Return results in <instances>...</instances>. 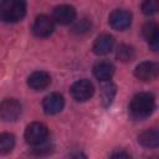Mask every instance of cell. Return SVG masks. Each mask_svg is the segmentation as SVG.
I'll list each match as a JSON object with an SVG mask.
<instances>
[{"label":"cell","instance_id":"2","mask_svg":"<svg viewBox=\"0 0 159 159\" xmlns=\"http://www.w3.org/2000/svg\"><path fill=\"white\" fill-rule=\"evenodd\" d=\"M26 15L25 0H1L0 17L4 22H17Z\"/></svg>","mask_w":159,"mask_h":159},{"label":"cell","instance_id":"9","mask_svg":"<svg viewBox=\"0 0 159 159\" xmlns=\"http://www.w3.org/2000/svg\"><path fill=\"white\" fill-rule=\"evenodd\" d=\"M65 99L60 93H50L42 101V108L46 114H57L63 109Z\"/></svg>","mask_w":159,"mask_h":159},{"label":"cell","instance_id":"1","mask_svg":"<svg viewBox=\"0 0 159 159\" xmlns=\"http://www.w3.org/2000/svg\"><path fill=\"white\" fill-rule=\"evenodd\" d=\"M155 108V98L149 92H140L135 94L129 104L130 116L134 119L142 120L148 118Z\"/></svg>","mask_w":159,"mask_h":159},{"label":"cell","instance_id":"3","mask_svg":"<svg viewBox=\"0 0 159 159\" xmlns=\"http://www.w3.org/2000/svg\"><path fill=\"white\" fill-rule=\"evenodd\" d=\"M48 129L43 123L34 122L29 124L25 129V139L30 145H39L47 142Z\"/></svg>","mask_w":159,"mask_h":159},{"label":"cell","instance_id":"16","mask_svg":"<svg viewBox=\"0 0 159 159\" xmlns=\"http://www.w3.org/2000/svg\"><path fill=\"white\" fill-rule=\"evenodd\" d=\"M117 88L116 84H113L112 82H107L101 87V96H102V102L104 106H109L116 96Z\"/></svg>","mask_w":159,"mask_h":159},{"label":"cell","instance_id":"7","mask_svg":"<svg viewBox=\"0 0 159 159\" xmlns=\"http://www.w3.org/2000/svg\"><path fill=\"white\" fill-rule=\"evenodd\" d=\"M55 30L53 20L46 15H40L36 17L34 25H32V32L36 37L45 39L48 37Z\"/></svg>","mask_w":159,"mask_h":159},{"label":"cell","instance_id":"6","mask_svg":"<svg viewBox=\"0 0 159 159\" xmlns=\"http://www.w3.org/2000/svg\"><path fill=\"white\" fill-rule=\"evenodd\" d=\"M134 75L138 80L144 81V82L154 81L159 76V65H157L155 62H150V61L142 62L135 67Z\"/></svg>","mask_w":159,"mask_h":159},{"label":"cell","instance_id":"15","mask_svg":"<svg viewBox=\"0 0 159 159\" xmlns=\"http://www.w3.org/2000/svg\"><path fill=\"white\" fill-rule=\"evenodd\" d=\"M93 75L99 81H109L114 75V66L109 62H98L93 67Z\"/></svg>","mask_w":159,"mask_h":159},{"label":"cell","instance_id":"13","mask_svg":"<svg viewBox=\"0 0 159 159\" xmlns=\"http://www.w3.org/2000/svg\"><path fill=\"white\" fill-rule=\"evenodd\" d=\"M113 46H114V39L111 35H101L93 42L92 50L96 55L103 56V55L109 53L112 51Z\"/></svg>","mask_w":159,"mask_h":159},{"label":"cell","instance_id":"8","mask_svg":"<svg viewBox=\"0 0 159 159\" xmlns=\"http://www.w3.org/2000/svg\"><path fill=\"white\" fill-rule=\"evenodd\" d=\"M109 24L114 30L123 31L132 24V14L123 9H117L109 15Z\"/></svg>","mask_w":159,"mask_h":159},{"label":"cell","instance_id":"18","mask_svg":"<svg viewBox=\"0 0 159 159\" xmlns=\"http://www.w3.org/2000/svg\"><path fill=\"white\" fill-rule=\"evenodd\" d=\"M15 145V137L9 133H2L0 135V153L6 154L12 150Z\"/></svg>","mask_w":159,"mask_h":159},{"label":"cell","instance_id":"10","mask_svg":"<svg viewBox=\"0 0 159 159\" xmlns=\"http://www.w3.org/2000/svg\"><path fill=\"white\" fill-rule=\"evenodd\" d=\"M52 17L61 25H68L76 19V10L71 5H60L55 7Z\"/></svg>","mask_w":159,"mask_h":159},{"label":"cell","instance_id":"17","mask_svg":"<svg viewBox=\"0 0 159 159\" xmlns=\"http://www.w3.org/2000/svg\"><path fill=\"white\" fill-rule=\"evenodd\" d=\"M135 57V52H134V48L129 45H119L118 48H117V58L122 62H130L133 61Z\"/></svg>","mask_w":159,"mask_h":159},{"label":"cell","instance_id":"20","mask_svg":"<svg viewBox=\"0 0 159 159\" xmlns=\"http://www.w3.org/2000/svg\"><path fill=\"white\" fill-rule=\"evenodd\" d=\"M89 29H91V22L88 21V19H81L73 26V32H76V34H84Z\"/></svg>","mask_w":159,"mask_h":159},{"label":"cell","instance_id":"11","mask_svg":"<svg viewBox=\"0 0 159 159\" xmlns=\"http://www.w3.org/2000/svg\"><path fill=\"white\" fill-rule=\"evenodd\" d=\"M50 83H51V77L45 71H36V72L31 73L27 78L29 87L35 91H42V89L47 88L50 86Z\"/></svg>","mask_w":159,"mask_h":159},{"label":"cell","instance_id":"21","mask_svg":"<svg viewBox=\"0 0 159 159\" xmlns=\"http://www.w3.org/2000/svg\"><path fill=\"white\" fill-rule=\"evenodd\" d=\"M112 158H129V154L125 152H116L111 155Z\"/></svg>","mask_w":159,"mask_h":159},{"label":"cell","instance_id":"12","mask_svg":"<svg viewBox=\"0 0 159 159\" xmlns=\"http://www.w3.org/2000/svg\"><path fill=\"white\" fill-rule=\"evenodd\" d=\"M143 36L153 51H159V25L155 22H147L143 26Z\"/></svg>","mask_w":159,"mask_h":159},{"label":"cell","instance_id":"4","mask_svg":"<svg viewBox=\"0 0 159 159\" xmlns=\"http://www.w3.org/2000/svg\"><path fill=\"white\" fill-rule=\"evenodd\" d=\"M22 107L15 98H6L0 106V117L5 122H15L21 116Z\"/></svg>","mask_w":159,"mask_h":159},{"label":"cell","instance_id":"14","mask_svg":"<svg viewBox=\"0 0 159 159\" xmlns=\"http://www.w3.org/2000/svg\"><path fill=\"white\" fill-rule=\"evenodd\" d=\"M138 142L145 148H157L159 147V128H150L139 134Z\"/></svg>","mask_w":159,"mask_h":159},{"label":"cell","instance_id":"5","mask_svg":"<svg viewBox=\"0 0 159 159\" xmlns=\"http://www.w3.org/2000/svg\"><path fill=\"white\" fill-rule=\"evenodd\" d=\"M94 93V87L88 80H80L76 81L71 86V96L77 102L88 101Z\"/></svg>","mask_w":159,"mask_h":159},{"label":"cell","instance_id":"19","mask_svg":"<svg viewBox=\"0 0 159 159\" xmlns=\"http://www.w3.org/2000/svg\"><path fill=\"white\" fill-rule=\"evenodd\" d=\"M142 11L144 15H154L159 12V0H144L142 2Z\"/></svg>","mask_w":159,"mask_h":159}]
</instances>
